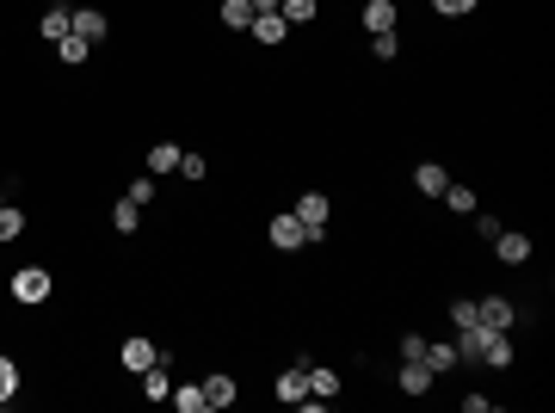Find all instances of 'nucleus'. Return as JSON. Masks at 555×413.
Returning a JSON list of instances; mask_svg holds the SVG:
<instances>
[{"instance_id":"f257e3e1","label":"nucleus","mask_w":555,"mask_h":413,"mask_svg":"<svg viewBox=\"0 0 555 413\" xmlns=\"http://www.w3.org/2000/svg\"><path fill=\"white\" fill-rule=\"evenodd\" d=\"M12 302H25V308L50 302V266H19L12 272Z\"/></svg>"},{"instance_id":"f03ea898","label":"nucleus","mask_w":555,"mask_h":413,"mask_svg":"<svg viewBox=\"0 0 555 413\" xmlns=\"http://www.w3.org/2000/svg\"><path fill=\"white\" fill-rule=\"evenodd\" d=\"M327 210H333V204H327L321 191H302V198H296V210H290V216L309 229V241H315V247H321V235H327Z\"/></svg>"},{"instance_id":"7ed1b4c3","label":"nucleus","mask_w":555,"mask_h":413,"mask_svg":"<svg viewBox=\"0 0 555 413\" xmlns=\"http://www.w3.org/2000/svg\"><path fill=\"white\" fill-rule=\"evenodd\" d=\"M266 241H272L278 253H296V247H315V241H309V229H302V222H296L290 210H284V216H272V222H266Z\"/></svg>"},{"instance_id":"20e7f679","label":"nucleus","mask_w":555,"mask_h":413,"mask_svg":"<svg viewBox=\"0 0 555 413\" xmlns=\"http://www.w3.org/2000/svg\"><path fill=\"white\" fill-rule=\"evenodd\" d=\"M475 321H481V327H494V333H512L519 308H512L506 296H481V302H475Z\"/></svg>"},{"instance_id":"39448f33","label":"nucleus","mask_w":555,"mask_h":413,"mask_svg":"<svg viewBox=\"0 0 555 413\" xmlns=\"http://www.w3.org/2000/svg\"><path fill=\"white\" fill-rule=\"evenodd\" d=\"M494 253H500V266H525L537 247H531V235H519V229H500V235H494Z\"/></svg>"},{"instance_id":"423d86ee","label":"nucleus","mask_w":555,"mask_h":413,"mask_svg":"<svg viewBox=\"0 0 555 413\" xmlns=\"http://www.w3.org/2000/svg\"><path fill=\"white\" fill-rule=\"evenodd\" d=\"M204 408H210V413L235 408V377H229V370H216V377H204Z\"/></svg>"},{"instance_id":"0eeeda50","label":"nucleus","mask_w":555,"mask_h":413,"mask_svg":"<svg viewBox=\"0 0 555 413\" xmlns=\"http://www.w3.org/2000/svg\"><path fill=\"white\" fill-rule=\"evenodd\" d=\"M37 31H43V43H62V37L74 31V6H50V12L37 19Z\"/></svg>"},{"instance_id":"6e6552de","label":"nucleus","mask_w":555,"mask_h":413,"mask_svg":"<svg viewBox=\"0 0 555 413\" xmlns=\"http://www.w3.org/2000/svg\"><path fill=\"white\" fill-rule=\"evenodd\" d=\"M106 31H112V25H106V12H99V6H81V12H74V37H87L93 50L106 43Z\"/></svg>"},{"instance_id":"1a4fd4ad","label":"nucleus","mask_w":555,"mask_h":413,"mask_svg":"<svg viewBox=\"0 0 555 413\" xmlns=\"http://www.w3.org/2000/svg\"><path fill=\"white\" fill-rule=\"evenodd\" d=\"M118 358H124V370H137V377H142L148 364H160V346H148V339L137 333V339H124V352H118Z\"/></svg>"},{"instance_id":"9d476101","label":"nucleus","mask_w":555,"mask_h":413,"mask_svg":"<svg viewBox=\"0 0 555 413\" xmlns=\"http://www.w3.org/2000/svg\"><path fill=\"white\" fill-rule=\"evenodd\" d=\"M302 395H309V370H302V364H290V370L278 377V401H284V408H296Z\"/></svg>"},{"instance_id":"9b49d317","label":"nucleus","mask_w":555,"mask_h":413,"mask_svg":"<svg viewBox=\"0 0 555 413\" xmlns=\"http://www.w3.org/2000/svg\"><path fill=\"white\" fill-rule=\"evenodd\" d=\"M260 43H284L290 37V25H284V12H254V25H247Z\"/></svg>"},{"instance_id":"f8f14e48","label":"nucleus","mask_w":555,"mask_h":413,"mask_svg":"<svg viewBox=\"0 0 555 413\" xmlns=\"http://www.w3.org/2000/svg\"><path fill=\"white\" fill-rule=\"evenodd\" d=\"M395 383H402V395H426V389H432V370H426V358H408Z\"/></svg>"},{"instance_id":"ddd939ff","label":"nucleus","mask_w":555,"mask_h":413,"mask_svg":"<svg viewBox=\"0 0 555 413\" xmlns=\"http://www.w3.org/2000/svg\"><path fill=\"white\" fill-rule=\"evenodd\" d=\"M364 31H395V0H364Z\"/></svg>"},{"instance_id":"4468645a","label":"nucleus","mask_w":555,"mask_h":413,"mask_svg":"<svg viewBox=\"0 0 555 413\" xmlns=\"http://www.w3.org/2000/svg\"><path fill=\"white\" fill-rule=\"evenodd\" d=\"M414 185H419V191H426V198H438V191L450 185V173H444L438 160H419V167H414Z\"/></svg>"},{"instance_id":"2eb2a0df","label":"nucleus","mask_w":555,"mask_h":413,"mask_svg":"<svg viewBox=\"0 0 555 413\" xmlns=\"http://www.w3.org/2000/svg\"><path fill=\"white\" fill-rule=\"evenodd\" d=\"M179 413H210L204 408V383H173V395H167Z\"/></svg>"},{"instance_id":"dca6fc26","label":"nucleus","mask_w":555,"mask_h":413,"mask_svg":"<svg viewBox=\"0 0 555 413\" xmlns=\"http://www.w3.org/2000/svg\"><path fill=\"white\" fill-rule=\"evenodd\" d=\"M179 154H185L179 142H154L148 148V173H179Z\"/></svg>"},{"instance_id":"f3484780","label":"nucleus","mask_w":555,"mask_h":413,"mask_svg":"<svg viewBox=\"0 0 555 413\" xmlns=\"http://www.w3.org/2000/svg\"><path fill=\"white\" fill-rule=\"evenodd\" d=\"M481 364L506 370V364H512V339H506V333H488V339H481Z\"/></svg>"},{"instance_id":"a211bd4d","label":"nucleus","mask_w":555,"mask_h":413,"mask_svg":"<svg viewBox=\"0 0 555 413\" xmlns=\"http://www.w3.org/2000/svg\"><path fill=\"white\" fill-rule=\"evenodd\" d=\"M50 50H56V56H62V62H68V68H81V62H87V56H93V43H87V37H74V31H68V37H62V43H50Z\"/></svg>"},{"instance_id":"6ab92c4d","label":"nucleus","mask_w":555,"mask_h":413,"mask_svg":"<svg viewBox=\"0 0 555 413\" xmlns=\"http://www.w3.org/2000/svg\"><path fill=\"white\" fill-rule=\"evenodd\" d=\"M457 364H463L457 346H432V339H426V370H432V377H444V370H457Z\"/></svg>"},{"instance_id":"aec40b11","label":"nucleus","mask_w":555,"mask_h":413,"mask_svg":"<svg viewBox=\"0 0 555 413\" xmlns=\"http://www.w3.org/2000/svg\"><path fill=\"white\" fill-rule=\"evenodd\" d=\"M302 370H309V395H321V401L340 395V377H333V370H321V364H302Z\"/></svg>"},{"instance_id":"412c9836","label":"nucleus","mask_w":555,"mask_h":413,"mask_svg":"<svg viewBox=\"0 0 555 413\" xmlns=\"http://www.w3.org/2000/svg\"><path fill=\"white\" fill-rule=\"evenodd\" d=\"M137 222H142V204L118 198V204H112V229H118V235H137Z\"/></svg>"},{"instance_id":"4be33fe9","label":"nucleus","mask_w":555,"mask_h":413,"mask_svg":"<svg viewBox=\"0 0 555 413\" xmlns=\"http://www.w3.org/2000/svg\"><path fill=\"white\" fill-rule=\"evenodd\" d=\"M438 198H444V210H457V216H469V210H475V191H469V185H457V179H450Z\"/></svg>"},{"instance_id":"5701e85b","label":"nucleus","mask_w":555,"mask_h":413,"mask_svg":"<svg viewBox=\"0 0 555 413\" xmlns=\"http://www.w3.org/2000/svg\"><path fill=\"white\" fill-rule=\"evenodd\" d=\"M223 25L229 31H247L254 25V0H223Z\"/></svg>"},{"instance_id":"b1692460","label":"nucleus","mask_w":555,"mask_h":413,"mask_svg":"<svg viewBox=\"0 0 555 413\" xmlns=\"http://www.w3.org/2000/svg\"><path fill=\"white\" fill-rule=\"evenodd\" d=\"M278 12H284V25H309L321 6H315V0H278Z\"/></svg>"},{"instance_id":"393cba45","label":"nucleus","mask_w":555,"mask_h":413,"mask_svg":"<svg viewBox=\"0 0 555 413\" xmlns=\"http://www.w3.org/2000/svg\"><path fill=\"white\" fill-rule=\"evenodd\" d=\"M25 235V210L19 204H0V241H19Z\"/></svg>"},{"instance_id":"a878e982","label":"nucleus","mask_w":555,"mask_h":413,"mask_svg":"<svg viewBox=\"0 0 555 413\" xmlns=\"http://www.w3.org/2000/svg\"><path fill=\"white\" fill-rule=\"evenodd\" d=\"M12 395H19V364H12V358L0 352V408H6Z\"/></svg>"},{"instance_id":"bb28decb","label":"nucleus","mask_w":555,"mask_h":413,"mask_svg":"<svg viewBox=\"0 0 555 413\" xmlns=\"http://www.w3.org/2000/svg\"><path fill=\"white\" fill-rule=\"evenodd\" d=\"M395 50H402L395 31H377V37H371V56H377V62H395Z\"/></svg>"},{"instance_id":"cd10ccee","label":"nucleus","mask_w":555,"mask_h":413,"mask_svg":"<svg viewBox=\"0 0 555 413\" xmlns=\"http://www.w3.org/2000/svg\"><path fill=\"white\" fill-rule=\"evenodd\" d=\"M179 173H185V179H192V185H198V179H204V173H210V160H204V154H179Z\"/></svg>"},{"instance_id":"c85d7f7f","label":"nucleus","mask_w":555,"mask_h":413,"mask_svg":"<svg viewBox=\"0 0 555 413\" xmlns=\"http://www.w3.org/2000/svg\"><path fill=\"white\" fill-rule=\"evenodd\" d=\"M481 0H432V12H444V19H463V12H475Z\"/></svg>"},{"instance_id":"c756f323","label":"nucleus","mask_w":555,"mask_h":413,"mask_svg":"<svg viewBox=\"0 0 555 413\" xmlns=\"http://www.w3.org/2000/svg\"><path fill=\"white\" fill-rule=\"evenodd\" d=\"M124 198H130V204H142V210H148V198H154V173H142L137 185H130V191H124Z\"/></svg>"},{"instance_id":"7c9ffc66","label":"nucleus","mask_w":555,"mask_h":413,"mask_svg":"<svg viewBox=\"0 0 555 413\" xmlns=\"http://www.w3.org/2000/svg\"><path fill=\"white\" fill-rule=\"evenodd\" d=\"M450 321H457V333H463V327H475V302H469V296H463V302H450Z\"/></svg>"},{"instance_id":"2f4dec72","label":"nucleus","mask_w":555,"mask_h":413,"mask_svg":"<svg viewBox=\"0 0 555 413\" xmlns=\"http://www.w3.org/2000/svg\"><path fill=\"white\" fill-rule=\"evenodd\" d=\"M395 352H402V364H408V358H426V339H419V333H408V339H402Z\"/></svg>"},{"instance_id":"473e14b6","label":"nucleus","mask_w":555,"mask_h":413,"mask_svg":"<svg viewBox=\"0 0 555 413\" xmlns=\"http://www.w3.org/2000/svg\"><path fill=\"white\" fill-rule=\"evenodd\" d=\"M254 12H278V0H254Z\"/></svg>"},{"instance_id":"72a5a7b5","label":"nucleus","mask_w":555,"mask_h":413,"mask_svg":"<svg viewBox=\"0 0 555 413\" xmlns=\"http://www.w3.org/2000/svg\"><path fill=\"white\" fill-rule=\"evenodd\" d=\"M0 204H6V198H0Z\"/></svg>"}]
</instances>
